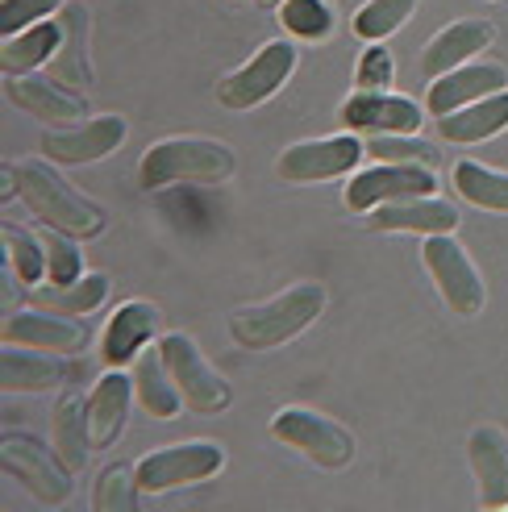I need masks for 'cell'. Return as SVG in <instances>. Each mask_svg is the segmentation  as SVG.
Returning a JSON list of instances; mask_svg holds the SVG:
<instances>
[{
	"instance_id": "cell-1",
	"label": "cell",
	"mask_w": 508,
	"mask_h": 512,
	"mask_svg": "<svg viewBox=\"0 0 508 512\" xmlns=\"http://www.w3.org/2000/svg\"><path fill=\"white\" fill-rule=\"evenodd\" d=\"M17 192L25 200V209H30L42 225L50 229H63L71 238H96L100 229H105V213H100V204H92L88 196L75 192L67 179L50 167V163H21L17 167Z\"/></svg>"
},
{
	"instance_id": "cell-2",
	"label": "cell",
	"mask_w": 508,
	"mask_h": 512,
	"mask_svg": "<svg viewBox=\"0 0 508 512\" xmlns=\"http://www.w3.org/2000/svg\"><path fill=\"white\" fill-rule=\"evenodd\" d=\"M238 167L234 150L213 138H167L155 142L138 163V184L159 192L171 184H221Z\"/></svg>"
},
{
	"instance_id": "cell-3",
	"label": "cell",
	"mask_w": 508,
	"mask_h": 512,
	"mask_svg": "<svg viewBox=\"0 0 508 512\" xmlns=\"http://www.w3.org/2000/svg\"><path fill=\"white\" fill-rule=\"evenodd\" d=\"M325 309V292L317 284H296L288 292H279L267 304H254V309L234 313L230 321V338L246 350H271L284 346L288 338L304 334Z\"/></svg>"
},
{
	"instance_id": "cell-4",
	"label": "cell",
	"mask_w": 508,
	"mask_h": 512,
	"mask_svg": "<svg viewBox=\"0 0 508 512\" xmlns=\"http://www.w3.org/2000/svg\"><path fill=\"white\" fill-rule=\"evenodd\" d=\"M0 463H5V475L17 479L25 492H30L38 504L59 508L71 500V467L63 463L59 450H50L46 442L30 438V433H5L0 442Z\"/></svg>"
},
{
	"instance_id": "cell-5",
	"label": "cell",
	"mask_w": 508,
	"mask_h": 512,
	"mask_svg": "<svg viewBox=\"0 0 508 512\" xmlns=\"http://www.w3.org/2000/svg\"><path fill=\"white\" fill-rule=\"evenodd\" d=\"M159 350H163V363H167L175 388H180V396L192 413L213 417V413H225V408H230V383L213 371V363L200 354V346L188 334H163Z\"/></svg>"
},
{
	"instance_id": "cell-6",
	"label": "cell",
	"mask_w": 508,
	"mask_h": 512,
	"mask_svg": "<svg viewBox=\"0 0 508 512\" xmlns=\"http://www.w3.org/2000/svg\"><path fill=\"white\" fill-rule=\"evenodd\" d=\"M421 259H425V271L438 284V292H442L450 313L475 317L479 309H484V300H488L484 279H479L471 254L454 242L450 234H429L425 246H421Z\"/></svg>"
},
{
	"instance_id": "cell-7",
	"label": "cell",
	"mask_w": 508,
	"mask_h": 512,
	"mask_svg": "<svg viewBox=\"0 0 508 512\" xmlns=\"http://www.w3.org/2000/svg\"><path fill=\"white\" fill-rule=\"evenodd\" d=\"M271 433L284 446L300 450L309 463L329 467V471L346 467L354 458V438L350 433L338 421L313 413V408H279V413L271 417Z\"/></svg>"
},
{
	"instance_id": "cell-8",
	"label": "cell",
	"mask_w": 508,
	"mask_h": 512,
	"mask_svg": "<svg viewBox=\"0 0 508 512\" xmlns=\"http://www.w3.org/2000/svg\"><path fill=\"white\" fill-rule=\"evenodd\" d=\"M292 71H296V46L292 42H267L250 63H242L234 75H225L217 84V100L230 113H246L254 105H263V100H271L288 84Z\"/></svg>"
},
{
	"instance_id": "cell-9",
	"label": "cell",
	"mask_w": 508,
	"mask_h": 512,
	"mask_svg": "<svg viewBox=\"0 0 508 512\" xmlns=\"http://www.w3.org/2000/svg\"><path fill=\"white\" fill-rule=\"evenodd\" d=\"M225 463V450L217 442H180V446H167L146 454L138 463V488L159 496L171 488H184V483H200V479H213Z\"/></svg>"
},
{
	"instance_id": "cell-10",
	"label": "cell",
	"mask_w": 508,
	"mask_h": 512,
	"mask_svg": "<svg viewBox=\"0 0 508 512\" xmlns=\"http://www.w3.org/2000/svg\"><path fill=\"white\" fill-rule=\"evenodd\" d=\"M363 155H367V142L359 134L313 138V142L288 146L284 155H279V163H275V175L288 179V184H321V179L354 171Z\"/></svg>"
},
{
	"instance_id": "cell-11",
	"label": "cell",
	"mask_w": 508,
	"mask_h": 512,
	"mask_svg": "<svg viewBox=\"0 0 508 512\" xmlns=\"http://www.w3.org/2000/svg\"><path fill=\"white\" fill-rule=\"evenodd\" d=\"M438 175L434 167L421 163H375L371 171H359L346 184V209L350 213H371L388 200H409V196H434Z\"/></svg>"
},
{
	"instance_id": "cell-12",
	"label": "cell",
	"mask_w": 508,
	"mask_h": 512,
	"mask_svg": "<svg viewBox=\"0 0 508 512\" xmlns=\"http://www.w3.org/2000/svg\"><path fill=\"white\" fill-rule=\"evenodd\" d=\"M0 334L13 346H34V350H50V354H80L88 346V329L80 317L42 309V304L5 313V329H0Z\"/></svg>"
},
{
	"instance_id": "cell-13",
	"label": "cell",
	"mask_w": 508,
	"mask_h": 512,
	"mask_svg": "<svg viewBox=\"0 0 508 512\" xmlns=\"http://www.w3.org/2000/svg\"><path fill=\"white\" fill-rule=\"evenodd\" d=\"M121 142H125V121L105 113V117H92L84 125H75V130H50V134H42V155L50 163L80 167V163L109 159Z\"/></svg>"
},
{
	"instance_id": "cell-14",
	"label": "cell",
	"mask_w": 508,
	"mask_h": 512,
	"mask_svg": "<svg viewBox=\"0 0 508 512\" xmlns=\"http://www.w3.org/2000/svg\"><path fill=\"white\" fill-rule=\"evenodd\" d=\"M338 117L350 134H417L425 121L409 96L392 92H354Z\"/></svg>"
},
{
	"instance_id": "cell-15",
	"label": "cell",
	"mask_w": 508,
	"mask_h": 512,
	"mask_svg": "<svg viewBox=\"0 0 508 512\" xmlns=\"http://www.w3.org/2000/svg\"><path fill=\"white\" fill-rule=\"evenodd\" d=\"M5 92L9 100L21 109V113H30L46 125H63V121H84L88 117V100L59 84V80H50V75H9L5 80Z\"/></svg>"
},
{
	"instance_id": "cell-16",
	"label": "cell",
	"mask_w": 508,
	"mask_h": 512,
	"mask_svg": "<svg viewBox=\"0 0 508 512\" xmlns=\"http://www.w3.org/2000/svg\"><path fill=\"white\" fill-rule=\"evenodd\" d=\"M508 88V71L500 63H463L446 75H438L434 84H429V96H425V109L429 113H454V109H467L475 100H484L492 92H504Z\"/></svg>"
},
{
	"instance_id": "cell-17",
	"label": "cell",
	"mask_w": 508,
	"mask_h": 512,
	"mask_svg": "<svg viewBox=\"0 0 508 512\" xmlns=\"http://www.w3.org/2000/svg\"><path fill=\"white\" fill-rule=\"evenodd\" d=\"M159 334V309L150 300H125L117 304V313L109 317L105 334H100V358L109 367H125L150 346V338Z\"/></svg>"
},
{
	"instance_id": "cell-18",
	"label": "cell",
	"mask_w": 508,
	"mask_h": 512,
	"mask_svg": "<svg viewBox=\"0 0 508 512\" xmlns=\"http://www.w3.org/2000/svg\"><path fill=\"white\" fill-rule=\"evenodd\" d=\"M371 229H388V234H454L459 229V213L438 196H409V200H388L367 213Z\"/></svg>"
},
{
	"instance_id": "cell-19",
	"label": "cell",
	"mask_w": 508,
	"mask_h": 512,
	"mask_svg": "<svg viewBox=\"0 0 508 512\" xmlns=\"http://www.w3.org/2000/svg\"><path fill=\"white\" fill-rule=\"evenodd\" d=\"M134 375H125V367H113L109 375L96 379V388L88 396V429H92V446L109 450L130 421V400H134Z\"/></svg>"
},
{
	"instance_id": "cell-20",
	"label": "cell",
	"mask_w": 508,
	"mask_h": 512,
	"mask_svg": "<svg viewBox=\"0 0 508 512\" xmlns=\"http://www.w3.org/2000/svg\"><path fill=\"white\" fill-rule=\"evenodd\" d=\"M467 454L479 483V504L504 508L508 504V433L496 425H479L467 442Z\"/></svg>"
},
{
	"instance_id": "cell-21",
	"label": "cell",
	"mask_w": 508,
	"mask_h": 512,
	"mask_svg": "<svg viewBox=\"0 0 508 512\" xmlns=\"http://www.w3.org/2000/svg\"><path fill=\"white\" fill-rule=\"evenodd\" d=\"M492 38H496V25L492 21H454V25H446V30L434 42H429L425 55H421L425 80H438V75L471 63L479 50L492 46Z\"/></svg>"
},
{
	"instance_id": "cell-22",
	"label": "cell",
	"mask_w": 508,
	"mask_h": 512,
	"mask_svg": "<svg viewBox=\"0 0 508 512\" xmlns=\"http://www.w3.org/2000/svg\"><path fill=\"white\" fill-rule=\"evenodd\" d=\"M63 375V358L50 350L13 342H5V350H0V388L5 392H50L55 383H63Z\"/></svg>"
},
{
	"instance_id": "cell-23",
	"label": "cell",
	"mask_w": 508,
	"mask_h": 512,
	"mask_svg": "<svg viewBox=\"0 0 508 512\" xmlns=\"http://www.w3.org/2000/svg\"><path fill=\"white\" fill-rule=\"evenodd\" d=\"M63 21V46L59 55L50 59V80H59L67 88H88L92 84V63H88V9L84 5H63L59 9Z\"/></svg>"
},
{
	"instance_id": "cell-24",
	"label": "cell",
	"mask_w": 508,
	"mask_h": 512,
	"mask_svg": "<svg viewBox=\"0 0 508 512\" xmlns=\"http://www.w3.org/2000/svg\"><path fill=\"white\" fill-rule=\"evenodd\" d=\"M134 392H138V404L146 408L150 417H159V421H171V417H180V408H184V396L180 388H175V379L163 363V350L159 346H146L138 358H134Z\"/></svg>"
},
{
	"instance_id": "cell-25",
	"label": "cell",
	"mask_w": 508,
	"mask_h": 512,
	"mask_svg": "<svg viewBox=\"0 0 508 512\" xmlns=\"http://www.w3.org/2000/svg\"><path fill=\"white\" fill-rule=\"evenodd\" d=\"M500 130H508V88L475 100V105H467V109H454V113L438 117V134L446 142H454V146L484 142V138H492Z\"/></svg>"
},
{
	"instance_id": "cell-26",
	"label": "cell",
	"mask_w": 508,
	"mask_h": 512,
	"mask_svg": "<svg viewBox=\"0 0 508 512\" xmlns=\"http://www.w3.org/2000/svg\"><path fill=\"white\" fill-rule=\"evenodd\" d=\"M59 46H63V21L46 17V21L30 25V30L5 38V46H0V67H5V75H30L42 63L55 59Z\"/></svg>"
},
{
	"instance_id": "cell-27",
	"label": "cell",
	"mask_w": 508,
	"mask_h": 512,
	"mask_svg": "<svg viewBox=\"0 0 508 512\" xmlns=\"http://www.w3.org/2000/svg\"><path fill=\"white\" fill-rule=\"evenodd\" d=\"M50 429H55V450L63 454V463L71 471H84L88 454L96 450L92 446V429H88V400L67 392L55 404V413H50Z\"/></svg>"
},
{
	"instance_id": "cell-28",
	"label": "cell",
	"mask_w": 508,
	"mask_h": 512,
	"mask_svg": "<svg viewBox=\"0 0 508 512\" xmlns=\"http://www.w3.org/2000/svg\"><path fill=\"white\" fill-rule=\"evenodd\" d=\"M105 300H109V275H100V271L80 275L75 284H38L34 288V304L55 309V313H71V317H88Z\"/></svg>"
},
{
	"instance_id": "cell-29",
	"label": "cell",
	"mask_w": 508,
	"mask_h": 512,
	"mask_svg": "<svg viewBox=\"0 0 508 512\" xmlns=\"http://www.w3.org/2000/svg\"><path fill=\"white\" fill-rule=\"evenodd\" d=\"M454 188L467 204L475 209H488V213H508V171L484 167L475 159H463L454 167Z\"/></svg>"
},
{
	"instance_id": "cell-30",
	"label": "cell",
	"mask_w": 508,
	"mask_h": 512,
	"mask_svg": "<svg viewBox=\"0 0 508 512\" xmlns=\"http://www.w3.org/2000/svg\"><path fill=\"white\" fill-rule=\"evenodd\" d=\"M5 259L17 271L21 288H38L46 279V242L42 234H30L17 221H5Z\"/></svg>"
},
{
	"instance_id": "cell-31",
	"label": "cell",
	"mask_w": 508,
	"mask_h": 512,
	"mask_svg": "<svg viewBox=\"0 0 508 512\" xmlns=\"http://www.w3.org/2000/svg\"><path fill=\"white\" fill-rule=\"evenodd\" d=\"M138 467L130 463H113L100 471L96 479V496H92V508L96 512H134L138 508Z\"/></svg>"
},
{
	"instance_id": "cell-32",
	"label": "cell",
	"mask_w": 508,
	"mask_h": 512,
	"mask_svg": "<svg viewBox=\"0 0 508 512\" xmlns=\"http://www.w3.org/2000/svg\"><path fill=\"white\" fill-rule=\"evenodd\" d=\"M413 9H417V0H367V5L354 13V34L363 42H384L413 17Z\"/></svg>"
},
{
	"instance_id": "cell-33",
	"label": "cell",
	"mask_w": 508,
	"mask_h": 512,
	"mask_svg": "<svg viewBox=\"0 0 508 512\" xmlns=\"http://www.w3.org/2000/svg\"><path fill=\"white\" fill-rule=\"evenodd\" d=\"M279 21L292 38H304V42H317V38H329L334 30V9L325 0H284L279 5Z\"/></svg>"
},
{
	"instance_id": "cell-34",
	"label": "cell",
	"mask_w": 508,
	"mask_h": 512,
	"mask_svg": "<svg viewBox=\"0 0 508 512\" xmlns=\"http://www.w3.org/2000/svg\"><path fill=\"white\" fill-rule=\"evenodd\" d=\"M42 242H46V279H50V284H75V279L84 275L80 238L63 234V229L42 225Z\"/></svg>"
},
{
	"instance_id": "cell-35",
	"label": "cell",
	"mask_w": 508,
	"mask_h": 512,
	"mask_svg": "<svg viewBox=\"0 0 508 512\" xmlns=\"http://www.w3.org/2000/svg\"><path fill=\"white\" fill-rule=\"evenodd\" d=\"M367 155H375L379 163H421V167L438 163V150L413 134H371Z\"/></svg>"
},
{
	"instance_id": "cell-36",
	"label": "cell",
	"mask_w": 508,
	"mask_h": 512,
	"mask_svg": "<svg viewBox=\"0 0 508 512\" xmlns=\"http://www.w3.org/2000/svg\"><path fill=\"white\" fill-rule=\"evenodd\" d=\"M63 9V0H5L0 5V30H5V38L30 30V25L55 17Z\"/></svg>"
},
{
	"instance_id": "cell-37",
	"label": "cell",
	"mask_w": 508,
	"mask_h": 512,
	"mask_svg": "<svg viewBox=\"0 0 508 512\" xmlns=\"http://www.w3.org/2000/svg\"><path fill=\"white\" fill-rule=\"evenodd\" d=\"M392 75H396V63L384 46H367L359 67H354V84L359 92H388L392 88Z\"/></svg>"
},
{
	"instance_id": "cell-38",
	"label": "cell",
	"mask_w": 508,
	"mask_h": 512,
	"mask_svg": "<svg viewBox=\"0 0 508 512\" xmlns=\"http://www.w3.org/2000/svg\"><path fill=\"white\" fill-rule=\"evenodd\" d=\"M0 192H5V196L17 192V167H5V171H0Z\"/></svg>"
},
{
	"instance_id": "cell-39",
	"label": "cell",
	"mask_w": 508,
	"mask_h": 512,
	"mask_svg": "<svg viewBox=\"0 0 508 512\" xmlns=\"http://www.w3.org/2000/svg\"><path fill=\"white\" fill-rule=\"evenodd\" d=\"M259 5H263V9H279V5H284V0H259Z\"/></svg>"
},
{
	"instance_id": "cell-40",
	"label": "cell",
	"mask_w": 508,
	"mask_h": 512,
	"mask_svg": "<svg viewBox=\"0 0 508 512\" xmlns=\"http://www.w3.org/2000/svg\"><path fill=\"white\" fill-rule=\"evenodd\" d=\"M234 5H242V0H234Z\"/></svg>"
}]
</instances>
